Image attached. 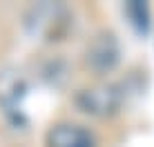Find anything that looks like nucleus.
<instances>
[{"mask_svg": "<svg viewBox=\"0 0 154 147\" xmlns=\"http://www.w3.org/2000/svg\"><path fill=\"white\" fill-rule=\"evenodd\" d=\"M121 103H123V96L114 85H94L83 89L76 96V105L81 107V112L94 118L114 116L121 109Z\"/></svg>", "mask_w": 154, "mask_h": 147, "instance_id": "obj_1", "label": "nucleus"}, {"mask_svg": "<svg viewBox=\"0 0 154 147\" xmlns=\"http://www.w3.org/2000/svg\"><path fill=\"white\" fill-rule=\"evenodd\" d=\"M47 147H94V136L78 125H58L47 136Z\"/></svg>", "mask_w": 154, "mask_h": 147, "instance_id": "obj_4", "label": "nucleus"}, {"mask_svg": "<svg viewBox=\"0 0 154 147\" xmlns=\"http://www.w3.org/2000/svg\"><path fill=\"white\" fill-rule=\"evenodd\" d=\"M125 14L130 18V22L136 27L139 34H145L150 27V9L145 2H127L125 4Z\"/></svg>", "mask_w": 154, "mask_h": 147, "instance_id": "obj_5", "label": "nucleus"}, {"mask_svg": "<svg viewBox=\"0 0 154 147\" xmlns=\"http://www.w3.org/2000/svg\"><path fill=\"white\" fill-rule=\"evenodd\" d=\"M85 60L87 67L96 74H107L112 71L121 60V47L119 40L112 34H100L89 43L87 51H85Z\"/></svg>", "mask_w": 154, "mask_h": 147, "instance_id": "obj_2", "label": "nucleus"}, {"mask_svg": "<svg viewBox=\"0 0 154 147\" xmlns=\"http://www.w3.org/2000/svg\"><path fill=\"white\" fill-rule=\"evenodd\" d=\"M67 11L60 4H38L27 14V29L34 36H58V29L65 27Z\"/></svg>", "mask_w": 154, "mask_h": 147, "instance_id": "obj_3", "label": "nucleus"}]
</instances>
